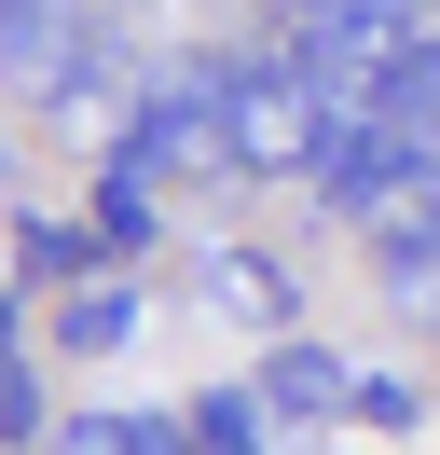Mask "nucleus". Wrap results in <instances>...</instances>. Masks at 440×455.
I'll return each instance as SVG.
<instances>
[{
  "label": "nucleus",
  "mask_w": 440,
  "mask_h": 455,
  "mask_svg": "<svg viewBox=\"0 0 440 455\" xmlns=\"http://www.w3.org/2000/svg\"><path fill=\"white\" fill-rule=\"evenodd\" d=\"M220 97H234V166H248V180H317L330 97L302 84L289 56H220Z\"/></svg>",
  "instance_id": "obj_1"
},
{
  "label": "nucleus",
  "mask_w": 440,
  "mask_h": 455,
  "mask_svg": "<svg viewBox=\"0 0 440 455\" xmlns=\"http://www.w3.org/2000/svg\"><path fill=\"white\" fill-rule=\"evenodd\" d=\"M165 166H234V97H220V56H207V69H165V84L110 124V180H165Z\"/></svg>",
  "instance_id": "obj_2"
},
{
  "label": "nucleus",
  "mask_w": 440,
  "mask_h": 455,
  "mask_svg": "<svg viewBox=\"0 0 440 455\" xmlns=\"http://www.w3.org/2000/svg\"><path fill=\"white\" fill-rule=\"evenodd\" d=\"M358 400V372L330 359V345H289L275 331V359H262V414H344Z\"/></svg>",
  "instance_id": "obj_3"
},
{
  "label": "nucleus",
  "mask_w": 440,
  "mask_h": 455,
  "mask_svg": "<svg viewBox=\"0 0 440 455\" xmlns=\"http://www.w3.org/2000/svg\"><path fill=\"white\" fill-rule=\"evenodd\" d=\"M55 345H69V359H110V345H138V276H82L69 304H55Z\"/></svg>",
  "instance_id": "obj_4"
},
{
  "label": "nucleus",
  "mask_w": 440,
  "mask_h": 455,
  "mask_svg": "<svg viewBox=\"0 0 440 455\" xmlns=\"http://www.w3.org/2000/svg\"><path fill=\"white\" fill-rule=\"evenodd\" d=\"M179 442H192L179 414H55L42 455H179Z\"/></svg>",
  "instance_id": "obj_5"
},
{
  "label": "nucleus",
  "mask_w": 440,
  "mask_h": 455,
  "mask_svg": "<svg viewBox=\"0 0 440 455\" xmlns=\"http://www.w3.org/2000/svg\"><path fill=\"white\" fill-rule=\"evenodd\" d=\"M207 304L248 317V331H289V276H275L262 249H220V262H207Z\"/></svg>",
  "instance_id": "obj_6"
},
{
  "label": "nucleus",
  "mask_w": 440,
  "mask_h": 455,
  "mask_svg": "<svg viewBox=\"0 0 440 455\" xmlns=\"http://www.w3.org/2000/svg\"><path fill=\"white\" fill-rule=\"evenodd\" d=\"M82 235H97V262L124 276V262L152 249V180H110V194H97V221H82Z\"/></svg>",
  "instance_id": "obj_7"
},
{
  "label": "nucleus",
  "mask_w": 440,
  "mask_h": 455,
  "mask_svg": "<svg viewBox=\"0 0 440 455\" xmlns=\"http://www.w3.org/2000/svg\"><path fill=\"white\" fill-rule=\"evenodd\" d=\"M192 455H262V387H207V414H192Z\"/></svg>",
  "instance_id": "obj_8"
},
{
  "label": "nucleus",
  "mask_w": 440,
  "mask_h": 455,
  "mask_svg": "<svg viewBox=\"0 0 440 455\" xmlns=\"http://www.w3.org/2000/svg\"><path fill=\"white\" fill-rule=\"evenodd\" d=\"M28 442H55V414L28 387V359H0V455H28Z\"/></svg>",
  "instance_id": "obj_9"
},
{
  "label": "nucleus",
  "mask_w": 440,
  "mask_h": 455,
  "mask_svg": "<svg viewBox=\"0 0 440 455\" xmlns=\"http://www.w3.org/2000/svg\"><path fill=\"white\" fill-rule=\"evenodd\" d=\"M82 262H97L82 221H28V276H82Z\"/></svg>",
  "instance_id": "obj_10"
},
{
  "label": "nucleus",
  "mask_w": 440,
  "mask_h": 455,
  "mask_svg": "<svg viewBox=\"0 0 440 455\" xmlns=\"http://www.w3.org/2000/svg\"><path fill=\"white\" fill-rule=\"evenodd\" d=\"M344 414H358V427H412V387H399V372H358Z\"/></svg>",
  "instance_id": "obj_11"
}]
</instances>
